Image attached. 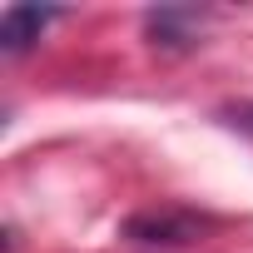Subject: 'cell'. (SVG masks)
<instances>
[{"label":"cell","mask_w":253,"mask_h":253,"mask_svg":"<svg viewBox=\"0 0 253 253\" xmlns=\"http://www.w3.org/2000/svg\"><path fill=\"white\" fill-rule=\"evenodd\" d=\"M124 233H129L134 243H149V248H169V243H194L204 233V218L184 213V209H159V213H139L124 223Z\"/></svg>","instance_id":"cell-1"},{"label":"cell","mask_w":253,"mask_h":253,"mask_svg":"<svg viewBox=\"0 0 253 253\" xmlns=\"http://www.w3.org/2000/svg\"><path fill=\"white\" fill-rule=\"evenodd\" d=\"M194 20H199L194 10H154V15H149V35H154V45L179 50V45H194V35L184 30V25H194Z\"/></svg>","instance_id":"cell-3"},{"label":"cell","mask_w":253,"mask_h":253,"mask_svg":"<svg viewBox=\"0 0 253 253\" xmlns=\"http://www.w3.org/2000/svg\"><path fill=\"white\" fill-rule=\"evenodd\" d=\"M50 20H55V10H40V5H10L5 15H0V50H5V55L30 50Z\"/></svg>","instance_id":"cell-2"}]
</instances>
